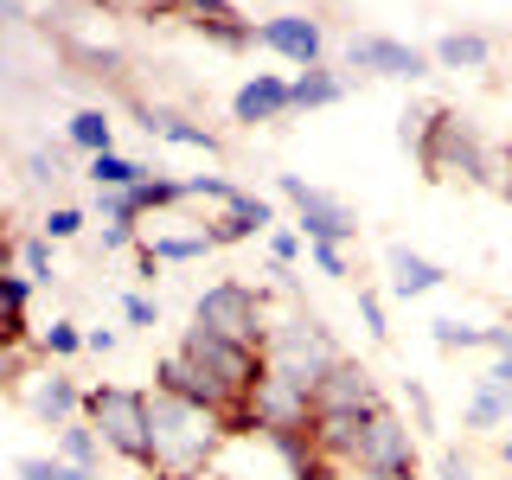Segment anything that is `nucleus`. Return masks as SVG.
<instances>
[{"mask_svg": "<svg viewBox=\"0 0 512 480\" xmlns=\"http://www.w3.org/2000/svg\"><path fill=\"white\" fill-rule=\"evenodd\" d=\"M199 231H205V237H212V244L224 250V244H250V237H256V224H250V218H237V212H218V218H205Z\"/></svg>", "mask_w": 512, "mask_h": 480, "instance_id": "7c9ffc66", "label": "nucleus"}, {"mask_svg": "<svg viewBox=\"0 0 512 480\" xmlns=\"http://www.w3.org/2000/svg\"><path fill=\"white\" fill-rule=\"evenodd\" d=\"M487 352H506V359H512V320H506V327H487Z\"/></svg>", "mask_w": 512, "mask_h": 480, "instance_id": "c03bdc74", "label": "nucleus"}, {"mask_svg": "<svg viewBox=\"0 0 512 480\" xmlns=\"http://www.w3.org/2000/svg\"><path fill=\"white\" fill-rule=\"evenodd\" d=\"M359 320H365L372 340H391V320H384V301L372 295V288H359Z\"/></svg>", "mask_w": 512, "mask_h": 480, "instance_id": "f704fd0d", "label": "nucleus"}, {"mask_svg": "<svg viewBox=\"0 0 512 480\" xmlns=\"http://www.w3.org/2000/svg\"><path fill=\"white\" fill-rule=\"evenodd\" d=\"M423 429H410L404 410L378 404L372 416L359 423V442H352V461L346 468H378V474H423Z\"/></svg>", "mask_w": 512, "mask_h": 480, "instance_id": "423d86ee", "label": "nucleus"}, {"mask_svg": "<svg viewBox=\"0 0 512 480\" xmlns=\"http://www.w3.org/2000/svg\"><path fill=\"white\" fill-rule=\"evenodd\" d=\"M276 192L295 205V231L308 237V244H352V237H359V212H352L346 199H333L327 186L301 180V173H276Z\"/></svg>", "mask_w": 512, "mask_h": 480, "instance_id": "6e6552de", "label": "nucleus"}, {"mask_svg": "<svg viewBox=\"0 0 512 480\" xmlns=\"http://www.w3.org/2000/svg\"><path fill=\"white\" fill-rule=\"evenodd\" d=\"M141 244H148L160 263H199V256H212L218 244L205 231H186V237H173V231H160V237H141Z\"/></svg>", "mask_w": 512, "mask_h": 480, "instance_id": "393cba45", "label": "nucleus"}, {"mask_svg": "<svg viewBox=\"0 0 512 480\" xmlns=\"http://www.w3.org/2000/svg\"><path fill=\"white\" fill-rule=\"evenodd\" d=\"M32 282L26 269H13V276H0V308H7V346H26V301H32Z\"/></svg>", "mask_w": 512, "mask_h": 480, "instance_id": "b1692460", "label": "nucleus"}, {"mask_svg": "<svg viewBox=\"0 0 512 480\" xmlns=\"http://www.w3.org/2000/svg\"><path fill=\"white\" fill-rule=\"evenodd\" d=\"M346 480H423V474H378V468H346Z\"/></svg>", "mask_w": 512, "mask_h": 480, "instance_id": "a18cd8bd", "label": "nucleus"}, {"mask_svg": "<svg viewBox=\"0 0 512 480\" xmlns=\"http://www.w3.org/2000/svg\"><path fill=\"white\" fill-rule=\"evenodd\" d=\"M282 116H295V77L256 71L250 84H237V96H231V122L237 128H263V122H282Z\"/></svg>", "mask_w": 512, "mask_h": 480, "instance_id": "4468645a", "label": "nucleus"}, {"mask_svg": "<svg viewBox=\"0 0 512 480\" xmlns=\"http://www.w3.org/2000/svg\"><path fill=\"white\" fill-rule=\"evenodd\" d=\"M346 71H333V64H308V71L295 77V109H333L346 103Z\"/></svg>", "mask_w": 512, "mask_h": 480, "instance_id": "aec40b11", "label": "nucleus"}, {"mask_svg": "<svg viewBox=\"0 0 512 480\" xmlns=\"http://www.w3.org/2000/svg\"><path fill=\"white\" fill-rule=\"evenodd\" d=\"M148 480H205V474H148Z\"/></svg>", "mask_w": 512, "mask_h": 480, "instance_id": "de8ad7c7", "label": "nucleus"}, {"mask_svg": "<svg viewBox=\"0 0 512 480\" xmlns=\"http://www.w3.org/2000/svg\"><path fill=\"white\" fill-rule=\"evenodd\" d=\"M84 416L96 423V436L109 442V455L128 468L154 474V436H148V391H128V384H90Z\"/></svg>", "mask_w": 512, "mask_h": 480, "instance_id": "7ed1b4c3", "label": "nucleus"}, {"mask_svg": "<svg viewBox=\"0 0 512 480\" xmlns=\"http://www.w3.org/2000/svg\"><path fill=\"white\" fill-rule=\"evenodd\" d=\"M173 20L192 26L199 39H212L218 52H250L256 45V20H244L231 0H173Z\"/></svg>", "mask_w": 512, "mask_h": 480, "instance_id": "ddd939ff", "label": "nucleus"}, {"mask_svg": "<svg viewBox=\"0 0 512 480\" xmlns=\"http://www.w3.org/2000/svg\"><path fill=\"white\" fill-rule=\"evenodd\" d=\"M148 436H154V474H212V461L231 442V416L186 404L173 391H148Z\"/></svg>", "mask_w": 512, "mask_h": 480, "instance_id": "f257e3e1", "label": "nucleus"}, {"mask_svg": "<svg viewBox=\"0 0 512 480\" xmlns=\"http://www.w3.org/2000/svg\"><path fill=\"white\" fill-rule=\"evenodd\" d=\"M84 346L90 352H116V327H84Z\"/></svg>", "mask_w": 512, "mask_h": 480, "instance_id": "37998d69", "label": "nucleus"}, {"mask_svg": "<svg viewBox=\"0 0 512 480\" xmlns=\"http://www.w3.org/2000/svg\"><path fill=\"white\" fill-rule=\"evenodd\" d=\"M122 320H128V327H160V301L154 295H141V288H128V295H122Z\"/></svg>", "mask_w": 512, "mask_h": 480, "instance_id": "2f4dec72", "label": "nucleus"}, {"mask_svg": "<svg viewBox=\"0 0 512 480\" xmlns=\"http://www.w3.org/2000/svg\"><path fill=\"white\" fill-rule=\"evenodd\" d=\"M461 423H468V429H512V391H500V384H480V378H474Z\"/></svg>", "mask_w": 512, "mask_h": 480, "instance_id": "4be33fe9", "label": "nucleus"}, {"mask_svg": "<svg viewBox=\"0 0 512 480\" xmlns=\"http://www.w3.org/2000/svg\"><path fill=\"white\" fill-rule=\"evenodd\" d=\"M103 256H116V250H141V237H135V224H116V218H103Z\"/></svg>", "mask_w": 512, "mask_h": 480, "instance_id": "c9c22d12", "label": "nucleus"}, {"mask_svg": "<svg viewBox=\"0 0 512 480\" xmlns=\"http://www.w3.org/2000/svg\"><path fill=\"white\" fill-rule=\"evenodd\" d=\"M205 480H218V474H205Z\"/></svg>", "mask_w": 512, "mask_h": 480, "instance_id": "09e8293b", "label": "nucleus"}, {"mask_svg": "<svg viewBox=\"0 0 512 480\" xmlns=\"http://www.w3.org/2000/svg\"><path fill=\"white\" fill-rule=\"evenodd\" d=\"M109 13H173V0H96Z\"/></svg>", "mask_w": 512, "mask_h": 480, "instance_id": "58836bf2", "label": "nucleus"}, {"mask_svg": "<svg viewBox=\"0 0 512 480\" xmlns=\"http://www.w3.org/2000/svg\"><path fill=\"white\" fill-rule=\"evenodd\" d=\"M84 224H90V218L77 212V205H52V212L39 218V231L52 237V244H71V237H84Z\"/></svg>", "mask_w": 512, "mask_h": 480, "instance_id": "c756f323", "label": "nucleus"}, {"mask_svg": "<svg viewBox=\"0 0 512 480\" xmlns=\"http://www.w3.org/2000/svg\"><path fill=\"white\" fill-rule=\"evenodd\" d=\"M154 391H173V397H186V404H205V410H218V416H237L231 397H224L218 384L186 359V352H167V359H154Z\"/></svg>", "mask_w": 512, "mask_h": 480, "instance_id": "2eb2a0df", "label": "nucleus"}, {"mask_svg": "<svg viewBox=\"0 0 512 480\" xmlns=\"http://www.w3.org/2000/svg\"><path fill=\"white\" fill-rule=\"evenodd\" d=\"M384 276H391V295H436V288L448 282V269L442 263H429L423 250H410V244H391L384 250Z\"/></svg>", "mask_w": 512, "mask_h": 480, "instance_id": "f3484780", "label": "nucleus"}, {"mask_svg": "<svg viewBox=\"0 0 512 480\" xmlns=\"http://www.w3.org/2000/svg\"><path fill=\"white\" fill-rule=\"evenodd\" d=\"M256 45L276 52V58H288L295 71L327 64V26H320L314 13H276V20H263V26H256Z\"/></svg>", "mask_w": 512, "mask_h": 480, "instance_id": "f8f14e48", "label": "nucleus"}, {"mask_svg": "<svg viewBox=\"0 0 512 480\" xmlns=\"http://www.w3.org/2000/svg\"><path fill=\"white\" fill-rule=\"evenodd\" d=\"M500 461H506V468H512V429H506V436H500Z\"/></svg>", "mask_w": 512, "mask_h": 480, "instance_id": "49530a36", "label": "nucleus"}, {"mask_svg": "<svg viewBox=\"0 0 512 480\" xmlns=\"http://www.w3.org/2000/svg\"><path fill=\"white\" fill-rule=\"evenodd\" d=\"M84 384H77L64 365H45V372H32L26 384H20V404H26V416L32 423H45V429H64V423H77L84 416Z\"/></svg>", "mask_w": 512, "mask_h": 480, "instance_id": "9b49d317", "label": "nucleus"}, {"mask_svg": "<svg viewBox=\"0 0 512 480\" xmlns=\"http://www.w3.org/2000/svg\"><path fill=\"white\" fill-rule=\"evenodd\" d=\"M173 352H186V359L199 365V372L212 378L224 397H231V410H244L250 391H256V378L269 372V359H263L256 346H237V340H224V333H205V327H186Z\"/></svg>", "mask_w": 512, "mask_h": 480, "instance_id": "39448f33", "label": "nucleus"}, {"mask_svg": "<svg viewBox=\"0 0 512 480\" xmlns=\"http://www.w3.org/2000/svg\"><path fill=\"white\" fill-rule=\"evenodd\" d=\"M480 384H500V391H512V359H506V352H493V365L480 372Z\"/></svg>", "mask_w": 512, "mask_h": 480, "instance_id": "79ce46f5", "label": "nucleus"}, {"mask_svg": "<svg viewBox=\"0 0 512 480\" xmlns=\"http://www.w3.org/2000/svg\"><path fill=\"white\" fill-rule=\"evenodd\" d=\"M346 64L365 71V77H384V84H423V77L436 71V58H429L423 45L391 39V32H359V39L346 45Z\"/></svg>", "mask_w": 512, "mask_h": 480, "instance_id": "1a4fd4ad", "label": "nucleus"}, {"mask_svg": "<svg viewBox=\"0 0 512 480\" xmlns=\"http://www.w3.org/2000/svg\"><path fill=\"white\" fill-rule=\"evenodd\" d=\"M301 480H346V461H327V455H314L308 468H301Z\"/></svg>", "mask_w": 512, "mask_h": 480, "instance_id": "ea45409f", "label": "nucleus"}, {"mask_svg": "<svg viewBox=\"0 0 512 480\" xmlns=\"http://www.w3.org/2000/svg\"><path fill=\"white\" fill-rule=\"evenodd\" d=\"M160 167H148V160H128V154H96L84 167V180L96 192H128V186H148Z\"/></svg>", "mask_w": 512, "mask_h": 480, "instance_id": "6ab92c4d", "label": "nucleus"}, {"mask_svg": "<svg viewBox=\"0 0 512 480\" xmlns=\"http://www.w3.org/2000/svg\"><path fill=\"white\" fill-rule=\"evenodd\" d=\"M77 352H90L77 320H52V327L39 333V359H45V365H64V359H77Z\"/></svg>", "mask_w": 512, "mask_h": 480, "instance_id": "a878e982", "label": "nucleus"}, {"mask_svg": "<svg viewBox=\"0 0 512 480\" xmlns=\"http://www.w3.org/2000/svg\"><path fill=\"white\" fill-rule=\"evenodd\" d=\"M436 480H480V474H474V461L461 455V448H442V455H436Z\"/></svg>", "mask_w": 512, "mask_h": 480, "instance_id": "e433bc0d", "label": "nucleus"}, {"mask_svg": "<svg viewBox=\"0 0 512 480\" xmlns=\"http://www.w3.org/2000/svg\"><path fill=\"white\" fill-rule=\"evenodd\" d=\"M231 429H263V436H308L314 429V391H301L295 378L263 372L250 391V404L231 416Z\"/></svg>", "mask_w": 512, "mask_h": 480, "instance_id": "0eeeda50", "label": "nucleus"}, {"mask_svg": "<svg viewBox=\"0 0 512 480\" xmlns=\"http://www.w3.org/2000/svg\"><path fill=\"white\" fill-rule=\"evenodd\" d=\"M378 404H391V397H384V384H378L372 365L352 359V352L320 378V391H314V416H372Z\"/></svg>", "mask_w": 512, "mask_h": 480, "instance_id": "9d476101", "label": "nucleus"}, {"mask_svg": "<svg viewBox=\"0 0 512 480\" xmlns=\"http://www.w3.org/2000/svg\"><path fill=\"white\" fill-rule=\"evenodd\" d=\"M429 340H436L442 352H468V346H487V327H474V320H455V314H442V320H429Z\"/></svg>", "mask_w": 512, "mask_h": 480, "instance_id": "cd10ccee", "label": "nucleus"}, {"mask_svg": "<svg viewBox=\"0 0 512 480\" xmlns=\"http://www.w3.org/2000/svg\"><path fill=\"white\" fill-rule=\"evenodd\" d=\"M263 359H269V372H282V378H295L301 391H320V378L333 372V365L346 359V346L333 340V327L320 320L308 301H295L276 327H269V346H263Z\"/></svg>", "mask_w": 512, "mask_h": 480, "instance_id": "f03ea898", "label": "nucleus"}, {"mask_svg": "<svg viewBox=\"0 0 512 480\" xmlns=\"http://www.w3.org/2000/svg\"><path fill=\"white\" fill-rule=\"evenodd\" d=\"M404 404H410V416H416V429L429 436V429H436V397L423 391V378H404Z\"/></svg>", "mask_w": 512, "mask_h": 480, "instance_id": "473e14b6", "label": "nucleus"}, {"mask_svg": "<svg viewBox=\"0 0 512 480\" xmlns=\"http://www.w3.org/2000/svg\"><path fill=\"white\" fill-rule=\"evenodd\" d=\"M308 256L320 276H346V244H308Z\"/></svg>", "mask_w": 512, "mask_h": 480, "instance_id": "4c0bfd02", "label": "nucleus"}, {"mask_svg": "<svg viewBox=\"0 0 512 480\" xmlns=\"http://www.w3.org/2000/svg\"><path fill=\"white\" fill-rule=\"evenodd\" d=\"M192 327H205V333H224V340H237V346H256L263 352L269 346V295L256 282H237V276H224L212 288H199L192 295Z\"/></svg>", "mask_w": 512, "mask_h": 480, "instance_id": "20e7f679", "label": "nucleus"}, {"mask_svg": "<svg viewBox=\"0 0 512 480\" xmlns=\"http://www.w3.org/2000/svg\"><path fill=\"white\" fill-rule=\"evenodd\" d=\"M429 58H436V71H487V64H493V39L474 32V26H455V32H442V39L429 45Z\"/></svg>", "mask_w": 512, "mask_h": 480, "instance_id": "a211bd4d", "label": "nucleus"}, {"mask_svg": "<svg viewBox=\"0 0 512 480\" xmlns=\"http://www.w3.org/2000/svg\"><path fill=\"white\" fill-rule=\"evenodd\" d=\"M13 480H96V474L64 461V455H20L13 461Z\"/></svg>", "mask_w": 512, "mask_h": 480, "instance_id": "bb28decb", "label": "nucleus"}, {"mask_svg": "<svg viewBox=\"0 0 512 480\" xmlns=\"http://www.w3.org/2000/svg\"><path fill=\"white\" fill-rule=\"evenodd\" d=\"M13 250H20V269H26L32 282H52V276H58V256H52L58 244H52V237H45V231H39V237H20V244H13Z\"/></svg>", "mask_w": 512, "mask_h": 480, "instance_id": "c85d7f7f", "label": "nucleus"}, {"mask_svg": "<svg viewBox=\"0 0 512 480\" xmlns=\"http://www.w3.org/2000/svg\"><path fill=\"white\" fill-rule=\"evenodd\" d=\"M52 455H64V461H77V468H103V455H109V442L103 436H96V423H90V416H77V423H64L58 429V448H52Z\"/></svg>", "mask_w": 512, "mask_h": 480, "instance_id": "5701e85b", "label": "nucleus"}, {"mask_svg": "<svg viewBox=\"0 0 512 480\" xmlns=\"http://www.w3.org/2000/svg\"><path fill=\"white\" fill-rule=\"evenodd\" d=\"M135 116H141V135H160V141H173V148H199V154H224V135H212V128H205V122L180 116V109L141 103Z\"/></svg>", "mask_w": 512, "mask_h": 480, "instance_id": "dca6fc26", "label": "nucleus"}, {"mask_svg": "<svg viewBox=\"0 0 512 480\" xmlns=\"http://www.w3.org/2000/svg\"><path fill=\"white\" fill-rule=\"evenodd\" d=\"M301 244H308V237H301V231H269V263H276V269H295V256H301Z\"/></svg>", "mask_w": 512, "mask_h": 480, "instance_id": "72a5a7b5", "label": "nucleus"}, {"mask_svg": "<svg viewBox=\"0 0 512 480\" xmlns=\"http://www.w3.org/2000/svg\"><path fill=\"white\" fill-rule=\"evenodd\" d=\"M26 173H32V180H58L64 160H58V154H26Z\"/></svg>", "mask_w": 512, "mask_h": 480, "instance_id": "a19ab883", "label": "nucleus"}, {"mask_svg": "<svg viewBox=\"0 0 512 480\" xmlns=\"http://www.w3.org/2000/svg\"><path fill=\"white\" fill-rule=\"evenodd\" d=\"M64 141H71L77 154H116V122H109V109H77L71 122H64Z\"/></svg>", "mask_w": 512, "mask_h": 480, "instance_id": "412c9836", "label": "nucleus"}]
</instances>
